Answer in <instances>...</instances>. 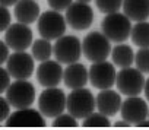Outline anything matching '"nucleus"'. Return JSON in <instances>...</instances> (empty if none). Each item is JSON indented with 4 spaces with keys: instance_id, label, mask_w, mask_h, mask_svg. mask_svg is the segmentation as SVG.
Returning <instances> with one entry per match:
<instances>
[{
    "instance_id": "19",
    "label": "nucleus",
    "mask_w": 149,
    "mask_h": 130,
    "mask_svg": "<svg viewBox=\"0 0 149 130\" xmlns=\"http://www.w3.org/2000/svg\"><path fill=\"white\" fill-rule=\"evenodd\" d=\"M124 15L134 22H143L149 18V0H123Z\"/></svg>"
},
{
    "instance_id": "36",
    "label": "nucleus",
    "mask_w": 149,
    "mask_h": 130,
    "mask_svg": "<svg viewBox=\"0 0 149 130\" xmlns=\"http://www.w3.org/2000/svg\"><path fill=\"white\" fill-rule=\"evenodd\" d=\"M78 2H82V3H88V2H91V0H78Z\"/></svg>"
},
{
    "instance_id": "24",
    "label": "nucleus",
    "mask_w": 149,
    "mask_h": 130,
    "mask_svg": "<svg viewBox=\"0 0 149 130\" xmlns=\"http://www.w3.org/2000/svg\"><path fill=\"white\" fill-rule=\"evenodd\" d=\"M97 8L102 13H116L123 6V0H95Z\"/></svg>"
},
{
    "instance_id": "3",
    "label": "nucleus",
    "mask_w": 149,
    "mask_h": 130,
    "mask_svg": "<svg viewBox=\"0 0 149 130\" xmlns=\"http://www.w3.org/2000/svg\"><path fill=\"white\" fill-rule=\"evenodd\" d=\"M82 53L92 63L104 61L111 53L110 40L101 32H91L82 41Z\"/></svg>"
},
{
    "instance_id": "34",
    "label": "nucleus",
    "mask_w": 149,
    "mask_h": 130,
    "mask_svg": "<svg viewBox=\"0 0 149 130\" xmlns=\"http://www.w3.org/2000/svg\"><path fill=\"white\" fill-rule=\"evenodd\" d=\"M143 91H145L146 99L149 101V79H146V81H145V88H143Z\"/></svg>"
},
{
    "instance_id": "13",
    "label": "nucleus",
    "mask_w": 149,
    "mask_h": 130,
    "mask_svg": "<svg viewBox=\"0 0 149 130\" xmlns=\"http://www.w3.org/2000/svg\"><path fill=\"white\" fill-rule=\"evenodd\" d=\"M8 127H44L45 120L41 111L32 108H19L9 115L5 121Z\"/></svg>"
},
{
    "instance_id": "28",
    "label": "nucleus",
    "mask_w": 149,
    "mask_h": 130,
    "mask_svg": "<svg viewBox=\"0 0 149 130\" xmlns=\"http://www.w3.org/2000/svg\"><path fill=\"white\" fill-rule=\"evenodd\" d=\"M0 92L5 94L8 88L10 86V73L8 69H0Z\"/></svg>"
},
{
    "instance_id": "1",
    "label": "nucleus",
    "mask_w": 149,
    "mask_h": 130,
    "mask_svg": "<svg viewBox=\"0 0 149 130\" xmlns=\"http://www.w3.org/2000/svg\"><path fill=\"white\" fill-rule=\"evenodd\" d=\"M102 34L113 42H124L132 34L130 19L124 13H108L102 21Z\"/></svg>"
},
{
    "instance_id": "12",
    "label": "nucleus",
    "mask_w": 149,
    "mask_h": 130,
    "mask_svg": "<svg viewBox=\"0 0 149 130\" xmlns=\"http://www.w3.org/2000/svg\"><path fill=\"white\" fill-rule=\"evenodd\" d=\"M5 41L15 51H25L32 44V31L25 24H13L6 29Z\"/></svg>"
},
{
    "instance_id": "16",
    "label": "nucleus",
    "mask_w": 149,
    "mask_h": 130,
    "mask_svg": "<svg viewBox=\"0 0 149 130\" xmlns=\"http://www.w3.org/2000/svg\"><path fill=\"white\" fill-rule=\"evenodd\" d=\"M89 81V70L81 63H72L63 73V82L70 89L84 88Z\"/></svg>"
},
{
    "instance_id": "27",
    "label": "nucleus",
    "mask_w": 149,
    "mask_h": 130,
    "mask_svg": "<svg viewBox=\"0 0 149 130\" xmlns=\"http://www.w3.org/2000/svg\"><path fill=\"white\" fill-rule=\"evenodd\" d=\"M0 15H2V18H0V29H2V32H6V29L10 26V13H9V9L2 6V9H0Z\"/></svg>"
},
{
    "instance_id": "8",
    "label": "nucleus",
    "mask_w": 149,
    "mask_h": 130,
    "mask_svg": "<svg viewBox=\"0 0 149 130\" xmlns=\"http://www.w3.org/2000/svg\"><path fill=\"white\" fill-rule=\"evenodd\" d=\"M38 31L45 40H58L66 32V18L57 10L44 12L38 18Z\"/></svg>"
},
{
    "instance_id": "5",
    "label": "nucleus",
    "mask_w": 149,
    "mask_h": 130,
    "mask_svg": "<svg viewBox=\"0 0 149 130\" xmlns=\"http://www.w3.org/2000/svg\"><path fill=\"white\" fill-rule=\"evenodd\" d=\"M5 94L10 105L16 110L28 108L35 101V88L31 82H26V79H16V82L10 83Z\"/></svg>"
},
{
    "instance_id": "26",
    "label": "nucleus",
    "mask_w": 149,
    "mask_h": 130,
    "mask_svg": "<svg viewBox=\"0 0 149 130\" xmlns=\"http://www.w3.org/2000/svg\"><path fill=\"white\" fill-rule=\"evenodd\" d=\"M53 127H76L78 126V121H76V117H73L70 113L69 114H60L57 117H54L53 120Z\"/></svg>"
},
{
    "instance_id": "6",
    "label": "nucleus",
    "mask_w": 149,
    "mask_h": 130,
    "mask_svg": "<svg viewBox=\"0 0 149 130\" xmlns=\"http://www.w3.org/2000/svg\"><path fill=\"white\" fill-rule=\"evenodd\" d=\"M67 98L61 89L57 86L47 88L41 92L38 98V108L44 117H57L66 108Z\"/></svg>"
},
{
    "instance_id": "14",
    "label": "nucleus",
    "mask_w": 149,
    "mask_h": 130,
    "mask_svg": "<svg viewBox=\"0 0 149 130\" xmlns=\"http://www.w3.org/2000/svg\"><path fill=\"white\" fill-rule=\"evenodd\" d=\"M121 117L129 121L132 126H136L137 123H140L142 120L148 118V105L146 101L139 98V95L136 97H129L124 102H121Z\"/></svg>"
},
{
    "instance_id": "17",
    "label": "nucleus",
    "mask_w": 149,
    "mask_h": 130,
    "mask_svg": "<svg viewBox=\"0 0 149 130\" xmlns=\"http://www.w3.org/2000/svg\"><path fill=\"white\" fill-rule=\"evenodd\" d=\"M97 99V108L100 113L105 114L107 117L116 115L118 110L121 108V97L120 94L111 91V89H101Z\"/></svg>"
},
{
    "instance_id": "25",
    "label": "nucleus",
    "mask_w": 149,
    "mask_h": 130,
    "mask_svg": "<svg viewBox=\"0 0 149 130\" xmlns=\"http://www.w3.org/2000/svg\"><path fill=\"white\" fill-rule=\"evenodd\" d=\"M134 61L142 73H149V48H140L134 56Z\"/></svg>"
},
{
    "instance_id": "10",
    "label": "nucleus",
    "mask_w": 149,
    "mask_h": 130,
    "mask_svg": "<svg viewBox=\"0 0 149 130\" xmlns=\"http://www.w3.org/2000/svg\"><path fill=\"white\" fill-rule=\"evenodd\" d=\"M92 21H94V10L88 3L76 2L67 8L66 22L69 24L70 28L76 31H84L91 26Z\"/></svg>"
},
{
    "instance_id": "7",
    "label": "nucleus",
    "mask_w": 149,
    "mask_h": 130,
    "mask_svg": "<svg viewBox=\"0 0 149 130\" xmlns=\"http://www.w3.org/2000/svg\"><path fill=\"white\" fill-rule=\"evenodd\" d=\"M116 85L121 94H124L127 97H136L145 88V78L139 69L123 67L117 73Z\"/></svg>"
},
{
    "instance_id": "29",
    "label": "nucleus",
    "mask_w": 149,
    "mask_h": 130,
    "mask_svg": "<svg viewBox=\"0 0 149 130\" xmlns=\"http://www.w3.org/2000/svg\"><path fill=\"white\" fill-rule=\"evenodd\" d=\"M47 2H48L50 8H51L53 10H57V12L66 10V9L73 3L72 0H47Z\"/></svg>"
},
{
    "instance_id": "15",
    "label": "nucleus",
    "mask_w": 149,
    "mask_h": 130,
    "mask_svg": "<svg viewBox=\"0 0 149 130\" xmlns=\"http://www.w3.org/2000/svg\"><path fill=\"white\" fill-rule=\"evenodd\" d=\"M64 70L61 69L60 63L53 60L41 61V64L37 69V81L40 85L45 88H54L63 81Z\"/></svg>"
},
{
    "instance_id": "21",
    "label": "nucleus",
    "mask_w": 149,
    "mask_h": 130,
    "mask_svg": "<svg viewBox=\"0 0 149 130\" xmlns=\"http://www.w3.org/2000/svg\"><path fill=\"white\" fill-rule=\"evenodd\" d=\"M130 38L134 45L140 48H149V22H137L132 28Z\"/></svg>"
},
{
    "instance_id": "22",
    "label": "nucleus",
    "mask_w": 149,
    "mask_h": 130,
    "mask_svg": "<svg viewBox=\"0 0 149 130\" xmlns=\"http://www.w3.org/2000/svg\"><path fill=\"white\" fill-rule=\"evenodd\" d=\"M53 54V45L50 44V40L40 38L35 40L32 44V56L38 61H45L51 57Z\"/></svg>"
},
{
    "instance_id": "35",
    "label": "nucleus",
    "mask_w": 149,
    "mask_h": 130,
    "mask_svg": "<svg viewBox=\"0 0 149 130\" xmlns=\"http://www.w3.org/2000/svg\"><path fill=\"white\" fill-rule=\"evenodd\" d=\"M136 126H137V127H149V120L145 118V120H142L140 123H137Z\"/></svg>"
},
{
    "instance_id": "33",
    "label": "nucleus",
    "mask_w": 149,
    "mask_h": 130,
    "mask_svg": "<svg viewBox=\"0 0 149 130\" xmlns=\"http://www.w3.org/2000/svg\"><path fill=\"white\" fill-rule=\"evenodd\" d=\"M114 126L116 127H129V126H132L129 121H126V120H123V121H116L114 123Z\"/></svg>"
},
{
    "instance_id": "20",
    "label": "nucleus",
    "mask_w": 149,
    "mask_h": 130,
    "mask_svg": "<svg viewBox=\"0 0 149 130\" xmlns=\"http://www.w3.org/2000/svg\"><path fill=\"white\" fill-rule=\"evenodd\" d=\"M111 57H113V63L118 67H130L133 61H134V53L133 50L129 47V45H124V44H120L117 47H114L113 53H111Z\"/></svg>"
},
{
    "instance_id": "9",
    "label": "nucleus",
    "mask_w": 149,
    "mask_h": 130,
    "mask_svg": "<svg viewBox=\"0 0 149 130\" xmlns=\"http://www.w3.org/2000/svg\"><path fill=\"white\" fill-rule=\"evenodd\" d=\"M117 73L114 70V64L108 61L92 63L89 69V82L97 89H110L116 83Z\"/></svg>"
},
{
    "instance_id": "30",
    "label": "nucleus",
    "mask_w": 149,
    "mask_h": 130,
    "mask_svg": "<svg viewBox=\"0 0 149 130\" xmlns=\"http://www.w3.org/2000/svg\"><path fill=\"white\" fill-rule=\"evenodd\" d=\"M0 105H2V117H0V120L2 121H6L9 118V107H10V102L8 101V98H2L0 99Z\"/></svg>"
},
{
    "instance_id": "37",
    "label": "nucleus",
    "mask_w": 149,
    "mask_h": 130,
    "mask_svg": "<svg viewBox=\"0 0 149 130\" xmlns=\"http://www.w3.org/2000/svg\"><path fill=\"white\" fill-rule=\"evenodd\" d=\"M148 115H149V110H148ZM148 118H149V117H148Z\"/></svg>"
},
{
    "instance_id": "18",
    "label": "nucleus",
    "mask_w": 149,
    "mask_h": 130,
    "mask_svg": "<svg viewBox=\"0 0 149 130\" xmlns=\"http://www.w3.org/2000/svg\"><path fill=\"white\" fill-rule=\"evenodd\" d=\"M40 16V6L35 0H19L15 5V18L21 24H32Z\"/></svg>"
},
{
    "instance_id": "2",
    "label": "nucleus",
    "mask_w": 149,
    "mask_h": 130,
    "mask_svg": "<svg viewBox=\"0 0 149 130\" xmlns=\"http://www.w3.org/2000/svg\"><path fill=\"white\" fill-rule=\"evenodd\" d=\"M95 107H97V99L86 88L73 89L67 97L66 108L76 118H86L91 113H94Z\"/></svg>"
},
{
    "instance_id": "23",
    "label": "nucleus",
    "mask_w": 149,
    "mask_h": 130,
    "mask_svg": "<svg viewBox=\"0 0 149 130\" xmlns=\"http://www.w3.org/2000/svg\"><path fill=\"white\" fill-rule=\"evenodd\" d=\"M85 127H108L111 126L108 117L102 113H91L85 120H84Z\"/></svg>"
},
{
    "instance_id": "11",
    "label": "nucleus",
    "mask_w": 149,
    "mask_h": 130,
    "mask_svg": "<svg viewBox=\"0 0 149 130\" xmlns=\"http://www.w3.org/2000/svg\"><path fill=\"white\" fill-rule=\"evenodd\" d=\"M6 69L15 79H28L34 72V56L25 51H15L6 61Z\"/></svg>"
},
{
    "instance_id": "32",
    "label": "nucleus",
    "mask_w": 149,
    "mask_h": 130,
    "mask_svg": "<svg viewBox=\"0 0 149 130\" xmlns=\"http://www.w3.org/2000/svg\"><path fill=\"white\" fill-rule=\"evenodd\" d=\"M2 2V6H5V8H9V6H13V5H16L19 0H0Z\"/></svg>"
},
{
    "instance_id": "4",
    "label": "nucleus",
    "mask_w": 149,
    "mask_h": 130,
    "mask_svg": "<svg viewBox=\"0 0 149 130\" xmlns=\"http://www.w3.org/2000/svg\"><path fill=\"white\" fill-rule=\"evenodd\" d=\"M53 53L58 63L63 64L76 63L79 61L82 54V42L79 41V38L73 35H63L53 45Z\"/></svg>"
},
{
    "instance_id": "31",
    "label": "nucleus",
    "mask_w": 149,
    "mask_h": 130,
    "mask_svg": "<svg viewBox=\"0 0 149 130\" xmlns=\"http://www.w3.org/2000/svg\"><path fill=\"white\" fill-rule=\"evenodd\" d=\"M0 48H2V58H0V63H6L9 60V45L6 44V41H2L0 42Z\"/></svg>"
}]
</instances>
